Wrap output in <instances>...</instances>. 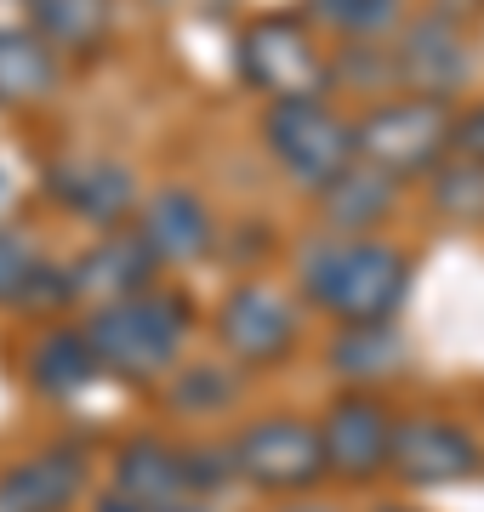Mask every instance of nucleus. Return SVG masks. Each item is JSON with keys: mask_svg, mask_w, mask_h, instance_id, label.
I'll list each match as a JSON object with an SVG mask.
<instances>
[{"mask_svg": "<svg viewBox=\"0 0 484 512\" xmlns=\"http://www.w3.org/2000/svg\"><path fill=\"white\" fill-rule=\"evenodd\" d=\"M319 12L336 18L342 29H376L399 12V0H319Z\"/></svg>", "mask_w": 484, "mask_h": 512, "instance_id": "aec40b11", "label": "nucleus"}, {"mask_svg": "<svg viewBox=\"0 0 484 512\" xmlns=\"http://www.w3.org/2000/svg\"><path fill=\"white\" fill-rule=\"evenodd\" d=\"M388 450L399 461V473L416 478V484H445V478L473 473V444L445 421H410L388 439Z\"/></svg>", "mask_w": 484, "mask_h": 512, "instance_id": "423d86ee", "label": "nucleus"}, {"mask_svg": "<svg viewBox=\"0 0 484 512\" xmlns=\"http://www.w3.org/2000/svg\"><path fill=\"white\" fill-rule=\"evenodd\" d=\"M223 342L234 353H245V359H274L291 342V308L274 291L245 285V291L228 296L223 308Z\"/></svg>", "mask_w": 484, "mask_h": 512, "instance_id": "0eeeda50", "label": "nucleus"}, {"mask_svg": "<svg viewBox=\"0 0 484 512\" xmlns=\"http://www.w3.org/2000/svg\"><path fill=\"white\" fill-rule=\"evenodd\" d=\"M319 444H325V461L342 467V473H376L382 456H388V421H382L376 404L342 399L331 410V421H325Z\"/></svg>", "mask_w": 484, "mask_h": 512, "instance_id": "1a4fd4ad", "label": "nucleus"}, {"mask_svg": "<svg viewBox=\"0 0 484 512\" xmlns=\"http://www.w3.org/2000/svg\"><path fill=\"white\" fill-rule=\"evenodd\" d=\"M35 12H40V23L52 29L57 40H86V35H97V23H103V0H35Z\"/></svg>", "mask_w": 484, "mask_h": 512, "instance_id": "f3484780", "label": "nucleus"}, {"mask_svg": "<svg viewBox=\"0 0 484 512\" xmlns=\"http://www.w3.org/2000/svg\"><path fill=\"white\" fill-rule=\"evenodd\" d=\"M382 512H405V507H382Z\"/></svg>", "mask_w": 484, "mask_h": 512, "instance_id": "5701e85b", "label": "nucleus"}, {"mask_svg": "<svg viewBox=\"0 0 484 512\" xmlns=\"http://www.w3.org/2000/svg\"><path fill=\"white\" fill-rule=\"evenodd\" d=\"M35 376L46 387H69V382H80V376H92V348H86V336H52V342L40 348Z\"/></svg>", "mask_w": 484, "mask_h": 512, "instance_id": "dca6fc26", "label": "nucleus"}, {"mask_svg": "<svg viewBox=\"0 0 484 512\" xmlns=\"http://www.w3.org/2000/svg\"><path fill=\"white\" fill-rule=\"evenodd\" d=\"M251 69L274 86V92L297 97L314 92L319 86V63H314V46L291 29V23H262L257 35H251Z\"/></svg>", "mask_w": 484, "mask_h": 512, "instance_id": "9d476101", "label": "nucleus"}, {"mask_svg": "<svg viewBox=\"0 0 484 512\" xmlns=\"http://www.w3.org/2000/svg\"><path fill=\"white\" fill-rule=\"evenodd\" d=\"M291 512H325V507H291Z\"/></svg>", "mask_w": 484, "mask_h": 512, "instance_id": "4be33fe9", "label": "nucleus"}, {"mask_svg": "<svg viewBox=\"0 0 484 512\" xmlns=\"http://www.w3.org/2000/svg\"><path fill=\"white\" fill-rule=\"evenodd\" d=\"M80 478H86V467H80L75 450H46V456L23 461L18 473H6L0 507L6 512H63L80 495Z\"/></svg>", "mask_w": 484, "mask_h": 512, "instance_id": "6e6552de", "label": "nucleus"}, {"mask_svg": "<svg viewBox=\"0 0 484 512\" xmlns=\"http://www.w3.org/2000/svg\"><path fill=\"white\" fill-rule=\"evenodd\" d=\"M268 143L285 154V165L308 177V183H331L342 160H348V148L354 137L342 131V120H331L325 109L314 103H280V109L268 114Z\"/></svg>", "mask_w": 484, "mask_h": 512, "instance_id": "7ed1b4c3", "label": "nucleus"}, {"mask_svg": "<svg viewBox=\"0 0 484 512\" xmlns=\"http://www.w3.org/2000/svg\"><path fill=\"white\" fill-rule=\"evenodd\" d=\"M240 467L257 484H268V490H297V484H308V478L325 467V444H319L314 427H302V421H262V427H251L240 439Z\"/></svg>", "mask_w": 484, "mask_h": 512, "instance_id": "20e7f679", "label": "nucleus"}, {"mask_svg": "<svg viewBox=\"0 0 484 512\" xmlns=\"http://www.w3.org/2000/svg\"><path fill=\"white\" fill-rule=\"evenodd\" d=\"M439 205L462 222H484V171H456L439 183Z\"/></svg>", "mask_w": 484, "mask_h": 512, "instance_id": "a211bd4d", "label": "nucleus"}, {"mask_svg": "<svg viewBox=\"0 0 484 512\" xmlns=\"http://www.w3.org/2000/svg\"><path fill=\"white\" fill-rule=\"evenodd\" d=\"M388 177L382 171H336L331 177V222L336 228H365L388 211Z\"/></svg>", "mask_w": 484, "mask_h": 512, "instance_id": "ddd939ff", "label": "nucleus"}, {"mask_svg": "<svg viewBox=\"0 0 484 512\" xmlns=\"http://www.w3.org/2000/svg\"><path fill=\"white\" fill-rule=\"evenodd\" d=\"M371 160H382L388 171H416L433 160V148L445 143V114L433 103H393V109L371 114L354 137Z\"/></svg>", "mask_w": 484, "mask_h": 512, "instance_id": "39448f33", "label": "nucleus"}, {"mask_svg": "<svg viewBox=\"0 0 484 512\" xmlns=\"http://www.w3.org/2000/svg\"><path fill=\"white\" fill-rule=\"evenodd\" d=\"M63 200L75 205V211H86L92 222H114L131 205V177L120 165H92V171L80 165V183L63 188Z\"/></svg>", "mask_w": 484, "mask_h": 512, "instance_id": "4468645a", "label": "nucleus"}, {"mask_svg": "<svg viewBox=\"0 0 484 512\" xmlns=\"http://www.w3.org/2000/svg\"><path fill=\"white\" fill-rule=\"evenodd\" d=\"M143 239H149L154 251H166V256H194L205 239H211V222H205V211H200V200H194V194L166 188V194L149 205Z\"/></svg>", "mask_w": 484, "mask_h": 512, "instance_id": "9b49d317", "label": "nucleus"}, {"mask_svg": "<svg viewBox=\"0 0 484 512\" xmlns=\"http://www.w3.org/2000/svg\"><path fill=\"white\" fill-rule=\"evenodd\" d=\"M467 131H473V137H462V148H473V154H484V114H473V120H467Z\"/></svg>", "mask_w": 484, "mask_h": 512, "instance_id": "412c9836", "label": "nucleus"}, {"mask_svg": "<svg viewBox=\"0 0 484 512\" xmlns=\"http://www.w3.org/2000/svg\"><path fill=\"white\" fill-rule=\"evenodd\" d=\"M302 285L342 319L376 325L405 291V256L388 245H314L302 256Z\"/></svg>", "mask_w": 484, "mask_h": 512, "instance_id": "f257e3e1", "label": "nucleus"}, {"mask_svg": "<svg viewBox=\"0 0 484 512\" xmlns=\"http://www.w3.org/2000/svg\"><path fill=\"white\" fill-rule=\"evenodd\" d=\"M143 279H149V251H143V239L114 234L80 262L75 285L80 291H92V296H126L131 285H143Z\"/></svg>", "mask_w": 484, "mask_h": 512, "instance_id": "f8f14e48", "label": "nucleus"}, {"mask_svg": "<svg viewBox=\"0 0 484 512\" xmlns=\"http://www.w3.org/2000/svg\"><path fill=\"white\" fill-rule=\"evenodd\" d=\"M183 336V313L171 302H120V308H103L86 330V348L97 359H109L114 370H131V376H149L171 359Z\"/></svg>", "mask_w": 484, "mask_h": 512, "instance_id": "f03ea898", "label": "nucleus"}, {"mask_svg": "<svg viewBox=\"0 0 484 512\" xmlns=\"http://www.w3.org/2000/svg\"><path fill=\"white\" fill-rule=\"evenodd\" d=\"M35 279V251L12 228H0V296H18Z\"/></svg>", "mask_w": 484, "mask_h": 512, "instance_id": "6ab92c4d", "label": "nucleus"}, {"mask_svg": "<svg viewBox=\"0 0 484 512\" xmlns=\"http://www.w3.org/2000/svg\"><path fill=\"white\" fill-rule=\"evenodd\" d=\"M46 86H52V63L40 52V40H0V97H40Z\"/></svg>", "mask_w": 484, "mask_h": 512, "instance_id": "2eb2a0df", "label": "nucleus"}]
</instances>
